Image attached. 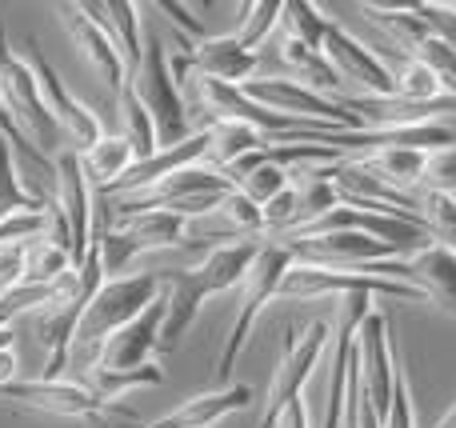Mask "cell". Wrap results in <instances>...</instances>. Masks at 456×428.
I'll list each match as a JSON object with an SVG mask.
<instances>
[{
	"instance_id": "42",
	"label": "cell",
	"mask_w": 456,
	"mask_h": 428,
	"mask_svg": "<svg viewBox=\"0 0 456 428\" xmlns=\"http://www.w3.org/2000/svg\"><path fill=\"white\" fill-rule=\"evenodd\" d=\"M385 428H417V416H412V397H409V381H396V392H393V408L385 416Z\"/></svg>"
},
{
	"instance_id": "19",
	"label": "cell",
	"mask_w": 456,
	"mask_h": 428,
	"mask_svg": "<svg viewBox=\"0 0 456 428\" xmlns=\"http://www.w3.org/2000/svg\"><path fill=\"white\" fill-rule=\"evenodd\" d=\"M348 112L364 120V128L377 133H393V128H417V125H433L444 112H456V96L444 93L436 101H404V96H353L345 101Z\"/></svg>"
},
{
	"instance_id": "10",
	"label": "cell",
	"mask_w": 456,
	"mask_h": 428,
	"mask_svg": "<svg viewBox=\"0 0 456 428\" xmlns=\"http://www.w3.org/2000/svg\"><path fill=\"white\" fill-rule=\"evenodd\" d=\"M240 93L248 101L265 104L268 112H281V117H297V120H321V125H337L348 133H364V120L356 112L345 109V101H332V96L316 93V88L300 85V80H284V77H268V80H244Z\"/></svg>"
},
{
	"instance_id": "11",
	"label": "cell",
	"mask_w": 456,
	"mask_h": 428,
	"mask_svg": "<svg viewBox=\"0 0 456 428\" xmlns=\"http://www.w3.org/2000/svg\"><path fill=\"white\" fill-rule=\"evenodd\" d=\"M356 272L420 288L428 296V304L456 317V248L452 245H428L420 253H412L409 261L404 256L401 261H377V264H361Z\"/></svg>"
},
{
	"instance_id": "40",
	"label": "cell",
	"mask_w": 456,
	"mask_h": 428,
	"mask_svg": "<svg viewBox=\"0 0 456 428\" xmlns=\"http://www.w3.org/2000/svg\"><path fill=\"white\" fill-rule=\"evenodd\" d=\"M412 12L428 24L433 36H441L444 44L456 52V4H433V0H412Z\"/></svg>"
},
{
	"instance_id": "32",
	"label": "cell",
	"mask_w": 456,
	"mask_h": 428,
	"mask_svg": "<svg viewBox=\"0 0 456 428\" xmlns=\"http://www.w3.org/2000/svg\"><path fill=\"white\" fill-rule=\"evenodd\" d=\"M281 24L289 28V40H300V44L321 48V52H324V36H329L332 20L321 12V4H308V0H289V4H284Z\"/></svg>"
},
{
	"instance_id": "15",
	"label": "cell",
	"mask_w": 456,
	"mask_h": 428,
	"mask_svg": "<svg viewBox=\"0 0 456 428\" xmlns=\"http://www.w3.org/2000/svg\"><path fill=\"white\" fill-rule=\"evenodd\" d=\"M56 12H61L64 28H69L72 44L80 48L85 64L93 69V77L120 93V88L128 85V64H125V56H120V48L112 44V36L96 24V16L88 12L85 4H56Z\"/></svg>"
},
{
	"instance_id": "29",
	"label": "cell",
	"mask_w": 456,
	"mask_h": 428,
	"mask_svg": "<svg viewBox=\"0 0 456 428\" xmlns=\"http://www.w3.org/2000/svg\"><path fill=\"white\" fill-rule=\"evenodd\" d=\"M77 269L72 264V253L61 245H53L48 237H37L28 245V272H24V285H61L69 272Z\"/></svg>"
},
{
	"instance_id": "44",
	"label": "cell",
	"mask_w": 456,
	"mask_h": 428,
	"mask_svg": "<svg viewBox=\"0 0 456 428\" xmlns=\"http://www.w3.org/2000/svg\"><path fill=\"white\" fill-rule=\"evenodd\" d=\"M152 8H157V12H168V20H173V24H181V28L189 32L192 40H205V36H208V32H205V24H200V20H192V16H189V8H184V4H176V0H157V4H152Z\"/></svg>"
},
{
	"instance_id": "5",
	"label": "cell",
	"mask_w": 456,
	"mask_h": 428,
	"mask_svg": "<svg viewBox=\"0 0 456 428\" xmlns=\"http://www.w3.org/2000/svg\"><path fill=\"white\" fill-rule=\"evenodd\" d=\"M0 400L28 413L61 416V421H120L136 424V413L117 400L96 397L88 384H69V381H16L0 389Z\"/></svg>"
},
{
	"instance_id": "37",
	"label": "cell",
	"mask_w": 456,
	"mask_h": 428,
	"mask_svg": "<svg viewBox=\"0 0 456 428\" xmlns=\"http://www.w3.org/2000/svg\"><path fill=\"white\" fill-rule=\"evenodd\" d=\"M289 184H292V173H289V168H281V165H268V160L260 157V165L252 168L248 176H240V181H236V189H240L244 197H248V200H256V205L265 208L268 200H273V197H281V192L289 189Z\"/></svg>"
},
{
	"instance_id": "26",
	"label": "cell",
	"mask_w": 456,
	"mask_h": 428,
	"mask_svg": "<svg viewBox=\"0 0 456 428\" xmlns=\"http://www.w3.org/2000/svg\"><path fill=\"white\" fill-rule=\"evenodd\" d=\"M428 157L433 152H420V149H385V152H372V157H356L364 168L388 181L393 189L401 192H412L417 184H425V173H428Z\"/></svg>"
},
{
	"instance_id": "46",
	"label": "cell",
	"mask_w": 456,
	"mask_h": 428,
	"mask_svg": "<svg viewBox=\"0 0 456 428\" xmlns=\"http://www.w3.org/2000/svg\"><path fill=\"white\" fill-rule=\"evenodd\" d=\"M436 428H456V405H452V413H449V416H444V421H441V424H436Z\"/></svg>"
},
{
	"instance_id": "41",
	"label": "cell",
	"mask_w": 456,
	"mask_h": 428,
	"mask_svg": "<svg viewBox=\"0 0 456 428\" xmlns=\"http://www.w3.org/2000/svg\"><path fill=\"white\" fill-rule=\"evenodd\" d=\"M425 184L428 189H436V192L456 197V149H444V152H433V157H428Z\"/></svg>"
},
{
	"instance_id": "28",
	"label": "cell",
	"mask_w": 456,
	"mask_h": 428,
	"mask_svg": "<svg viewBox=\"0 0 456 428\" xmlns=\"http://www.w3.org/2000/svg\"><path fill=\"white\" fill-rule=\"evenodd\" d=\"M120 112H125V136L128 144H133L136 160H149L160 152V136H157V120H152V112L144 109V101L136 96L133 80H128L125 88H120Z\"/></svg>"
},
{
	"instance_id": "8",
	"label": "cell",
	"mask_w": 456,
	"mask_h": 428,
	"mask_svg": "<svg viewBox=\"0 0 456 428\" xmlns=\"http://www.w3.org/2000/svg\"><path fill=\"white\" fill-rule=\"evenodd\" d=\"M0 96H4L8 112L16 117V125L28 133V141L48 157L61 125L53 120L45 96H40V80H37V72H32L28 56H20L12 44H8L4 28H0Z\"/></svg>"
},
{
	"instance_id": "20",
	"label": "cell",
	"mask_w": 456,
	"mask_h": 428,
	"mask_svg": "<svg viewBox=\"0 0 456 428\" xmlns=\"http://www.w3.org/2000/svg\"><path fill=\"white\" fill-rule=\"evenodd\" d=\"M205 157H208V128H200L189 141L173 144V149H160L157 157H149V160H136V165L128 168V176H120L104 197H112V192H117V197H141V192L157 189L160 181H168V176L184 173V168H192V165H205Z\"/></svg>"
},
{
	"instance_id": "12",
	"label": "cell",
	"mask_w": 456,
	"mask_h": 428,
	"mask_svg": "<svg viewBox=\"0 0 456 428\" xmlns=\"http://www.w3.org/2000/svg\"><path fill=\"white\" fill-rule=\"evenodd\" d=\"M356 365H361V384H364V400L377 408L380 424H385L388 408H393V392L401 381V368L393 360V336H388V320L385 312L372 309L361 320L356 333Z\"/></svg>"
},
{
	"instance_id": "39",
	"label": "cell",
	"mask_w": 456,
	"mask_h": 428,
	"mask_svg": "<svg viewBox=\"0 0 456 428\" xmlns=\"http://www.w3.org/2000/svg\"><path fill=\"white\" fill-rule=\"evenodd\" d=\"M0 136H4V141L12 144V152H20V157L28 160V165H37L40 173H48V176L56 173V160H53V157H45V152H40L37 144L28 141V133H24V128L16 125V117H12V112H8L4 96H0Z\"/></svg>"
},
{
	"instance_id": "35",
	"label": "cell",
	"mask_w": 456,
	"mask_h": 428,
	"mask_svg": "<svg viewBox=\"0 0 456 428\" xmlns=\"http://www.w3.org/2000/svg\"><path fill=\"white\" fill-rule=\"evenodd\" d=\"M417 205H420V221H425V229L433 232V237H441V245L456 248V197L425 189V192H417Z\"/></svg>"
},
{
	"instance_id": "18",
	"label": "cell",
	"mask_w": 456,
	"mask_h": 428,
	"mask_svg": "<svg viewBox=\"0 0 456 428\" xmlns=\"http://www.w3.org/2000/svg\"><path fill=\"white\" fill-rule=\"evenodd\" d=\"M324 56L332 61V69L340 72V80H356L369 88V96H396V72L372 52L369 44L353 36L348 28L332 24L324 36Z\"/></svg>"
},
{
	"instance_id": "14",
	"label": "cell",
	"mask_w": 456,
	"mask_h": 428,
	"mask_svg": "<svg viewBox=\"0 0 456 428\" xmlns=\"http://www.w3.org/2000/svg\"><path fill=\"white\" fill-rule=\"evenodd\" d=\"M24 48H28V64H32V72H37V80H40V96H45L53 120L72 136V141H77L80 152H88L93 144H101L104 128H101V120H96V112L88 109V104H80L77 96L69 93V85H64L61 72L48 64V56L40 52L37 40H28Z\"/></svg>"
},
{
	"instance_id": "6",
	"label": "cell",
	"mask_w": 456,
	"mask_h": 428,
	"mask_svg": "<svg viewBox=\"0 0 456 428\" xmlns=\"http://www.w3.org/2000/svg\"><path fill=\"white\" fill-rule=\"evenodd\" d=\"M329 325L324 320H313L308 328H289L281 336V365H276V376L268 384V400L260 408L256 428H276L281 416L289 413V405L300 400V389L308 384V376L316 373L324 349H329Z\"/></svg>"
},
{
	"instance_id": "45",
	"label": "cell",
	"mask_w": 456,
	"mask_h": 428,
	"mask_svg": "<svg viewBox=\"0 0 456 428\" xmlns=\"http://www.w3.org/2000/svg\"><path fill=\"white\" fill-rule=\"evenodd\" d=\"M276 428H308V408H305V400L289 405V413L281 416V424H276Z\"/></svg>"
},
{
	"instance_id": "9",
	"label": "cell",
	"mask_w": 456,
	"mask_h": 428,
	"mask_svg": "<svg viewBox=\"0 0 456 428\" xmlns=\"http://www.w3.org/2000/svg\"><path fill=\"white\" fill-rule=\"evenodd\" d=\"M393 296V301H412L425 304L428 296L412 285L401 280H385V277H369L356 269H324V264H292V272L284 277L281 296L289 301H316V296Z\"/></svg>"
},
{
	"instance_id": "21",
	"label": "cell",
	"mask_w": 456,
	"mask_h": 428,
	"mask_svg": "<svg viewBox=\"0 0 456 428\" xmlns=\"http://www.w3.org/2000/svg\"><path fill=\"white\" fill-rule=\"evenodd\" d=\"M189 77L197 80H224V85H244L252 80L256 69V52L236 40V32H221V36H205L197 44H181Z\"/></svg>"
},
{
	"instance_id": "2",
	"label": "cell",
	"mask_w": 456,
	"mask_h": 428,
	"mask_svg": "<svg viewBox=\"0 0 456 428\" xmlns=\"http://www.w3.org/2000/svg\"><path fill=\"white\" fill-rule=\"evenodd\" d=\"M104 280L109 277H104V264H101V248H96V240H93L85 264H77V269L69 272L61 296H56L37 320L40 344H45V376H40V381H61L64 365H69V357H72V341H77V333H80V320H85L88 304L101 293Z\"/></svg>"
},
{
	"instance_id": "7",
	"label": "cell",
	"mask_w": 456,
	"mask_h": 428,
	"mask_svg": "<svg viewBox=\"0 0 456 428\" xmlns=\"http://www.w3.org/2000/svg\"><path fill=\"white\" fill-rule=\"evenodd\" d=\"M136 96L144 101V109L152 112L157 120V136H160V149H173V144L189 141V109H184V96H181V80L173 77V64H168V48L160 36L144 40V61L133 77Z\"/></svg>"
},
{
	"instance_id": "25",
	"label": "cell",
	"mask_w": 456,
	"mask_h": 428,
	"mask_svg": "<svg viewBox=\"0 0 456 428\" xmlns=\"http://www.w3.org/2000/svg\"><path fill=\"white\" fill-rule=\"evenodd\" d=\"M260 149H265V133H256L252 125H240V120H213V125H208V157H205V165L228 173L236 160L252 157V152H260Z\"/></svg>"
},
{
	"instance_id": "13",
	"label": "cell",
	"mask_w": 456,
	"mask_h": 428,
	"mask_svg": "<svg viewBox=\"0 0 456 428\" xmlns=\"http://www.w3.org/2000/svg\"><path fill=\"white\" fill-rule=\"evenodd\" d=\"M165 317H168V296L160 293L133 325H125L120 333H112L101 344L96 360L88 368H101V373H136V368L152 365V352L160 349V333H165Z\"/></svg>"
},
{
	"instance_id": "3",
	"label": "cell",
	"mask_w": 456,
	"mask_h": 428,
	"mask_svg": "<svg viewBox=\"0 0 456 428\" xmlns=\"http://www.w3.org/2000/svg\"><path fill=\"white\" fill-rule=\"evenodd\" d=\"M160 285H165L160 272H136V277L104 280L101 293L88 304L85 320H80V333H77V341H72V357L88 352V365H93L101 344L109 341L112 333H120L125 325H133V320L157 301Z\"/></svg>"
},
{
	"instance_id": "27",
	"label": "cell",
	"mask_w": 456,
	"mask_h": 428,
	"mask_svg": "<svg viewBox=\"0 0 456 428\" xmlns=\"http://www.w3.org/2000/svg\"><path fill=\"white\" fill-rule=\"evenodd\" d=\"M12 216H45V197H32L16 173V152L0 136V224Z\"/></svg>"
},
{
	"instance_id": "4",
	"label": "cell",
	"mask_w": 456,
	"mask_h": 428,
	"mask_svg": "<svg viewBox=\"0 0 456 428\" xmlns=\"http://www.w3.org/2000/svg\"><path fill=\"white\" fill-rule=\"evenodd\" d=\"M292 264H297V256H292L289 248L276 245V240H265L256 264H252L248 277L240 280V309H236V320H232V328H228V336H224V349H221V357H216V376H221L224 384L232 381L236 360H240L244 341H248L256 317L265 312L268 301L281 296V285H284V277L292 272Z\"/></svg>"
},
{
	"instance_id": "30",
	"label": "cell",
	"mask_w": 456,
	"mask_h": 428,
	"mask_svg": "<svg viewBox=\"0 0 456 428\" xmlns=\"http://www.w3.org/2000/svg\"><path fill=\"white\" fill-rule=\"evenodd\" d=\"M281 52H284V61H289L292 69L308 77V88H316V93H324V96H329L332 88H340V72L332 69V61L321 52V48H308V44H300V40L284 36Z\"/></svg>"
},
{
	"instance_id": "24",
	"label": "cell",
	"mask_w": 456,
	"mask_h": 428,
	"mask_svg": "<svg viewBox=\"0 0 456 428\" xmlns=\"http://www.w3.org/2000/svg\"><path fill=\"white\" fill-rule=\"evenodd\" d=\"M80 165H85V176L93 184V192H109L120 176H128V168L136 165V152L128 144V136H101V144H93L88 152H80Z\"/></svg>"
},
{
	"instance_id": "23",
	"label": "cell",
	"mask_w": 456,
	"mask_h": 428,
	"mask_svg": "<svg viewBox=\"0 0 456 428\" xmlns=\"http://www.w3.org/2000/svg\"><path fill=\"white\" fill-rule=\"evenodd\" d=\"M85 8L96 16V24L112 36V44L120 48V56H125V64H128V80H133L136 69H141V61H144L141 4H133V0H104V4H85Z\"/></svg>"
},
{
	"instance_id": "17",
	"label": "cell",
	"mask_w": 456,
	"mask_h": 428,
	"mask_svg": "<svg viewBox=\"0 0 456 428\" xmlns=\"http://www.w3.org/2000/svg\"><path fill=\"white\" fill-rule=\"evenodd\" d=\"M56 181H61V213L69 221V237H72V264H85L88 248H93V184L85 176L80 152H61L56 157Z\"/></svg>"
},
{
	"instance_id": "47",
	"label": "cell",
	"mask_w": 456,
	"mask_h": 428,
	"mask_svg": "<svg viewBox=\"0 0 456 428\" xmlns=\"http://www.w3.org/2000/svg\"><path fill=\"white\" fill-rule=\"evenodd\" d=\"M0 296H4V288H0Z\"/></svg>"
},
{
	"instance_id": "16",
	"label": "cell",
	"mask_w": 456,
	"mask_h": 428,
	"mask_svg": "<svg viewBox=\"0 0 456 428\" xmlns=\"http://www.w3.org/2000/svg\"><path fill=\"white\" fill-rule=\"evenodd\" d=\"M236 184L228 181L221 168L213 165H192L184 168V173L168 176V181H160L157 189L141 192V197H125L117 200V216H141V213H157V208H176L184 205V200H197V197H213V192H232Z\"/></svg>"
},
{
	"instance_id": "34",
	"label": "cell",
	"mask_w": 456,
	"mask_h": 428,
	"mask_svg": "<svg viewBox=\"0 0 456 428\" xmlns=\"http://www.w3.org/2000/svg\"><path fill=\"white\" fill-rule=\"evenodd\" d=\"M165 381V368L160 365H144L136 373H101V368H88V389L104 400H120L125 392L144 389V384H160Z\"/></svg>"
},
{
	"instance_id": "38",
	"label": "cell",
	"mask_w": 456,
	"mask_h": 428,
	"mask_svg": "<svg viewBox=\"0 0 456 428\" xmlns=\"http://www.w3.org/2000/svg\"><path fill=\"white\" fill-rule=\"evenodd\" d=\"M396 96H404V101H436V96H444V80L428 64L404 61L401 72H396Z\"/></svg>"
},
{
	"instance_id": "43",
	"label": "cell",
	"mask_w": 456,
	"mask_h": 428,
	"mask_svg": "<svg viewBox=\"0 0 456 428\" xmlns=\"http://www.w3.org/2000/svg\"><path fill=\"white\" fill-rule=\"evenodd\" d=\"M16 373H20V357H16V344H12V328H4L0 333V389L20 381Z\"/></svg>"
},
{
	"instance_id": "33",
	"label": "cell",
	"mask_w": 456,
	"mask_h": 428,
	"mask_svg": "<svg viewBox=\"0 0 456 428\" xmlns=\"http://www.w3.org/2000/svg\"><path fill=\"white\" fill-rule=\"evenodd\" d=\"M281 16H284V0H256V4H244L240 8V28H236V40H240L248 52H256V48L276 32Z\"/></svg>"
},
{
	"instance_id": "36",
	"label": "cell",
	"mask_w": 456,
	"mask_h": 428,
	"mask_svg": "<svg viewBox=\"0 0 456 428\" xmlns=\"http://www.w3.org/2000/svg\"><path fill=\"white\" fill-rule=\"evenodd\" d=\"M221 216L228 221V229L240 232V240H265V208L256 200H248L240 189H232L221 205Z\"/></svg>"
},
{
	"instance_id": "22",
	"label": "cell",
	"mask_w": 456,
	"mask_h": 428,
	"mask_svg": "<svg viewBox=\"0 0 456 428\" xmlns=\"http://www.w3.org/2000/svg\"><path fill=\"white\" fill-rule=\"evenodd\" d=\"M252 405V389L248 384H224L216 392H205V397H192L184 400L181 408H173L168 416L152 424H141V428H213L228 421L232 413H244Z\"/></svg>"
},
{
	"instance_id": "31",
	"label": "cell",
	"mask_w": 456,
	"mask_h": 428,
	"mask_svg": "<svg viewBox=\"0 0 456 428\" xmlns=\"http://www.w3.org/2000/svg\"><path fill=\"white\" fill-rule=\"evenodd\" d=\"M361 12L369 16L372 24H380L385 32H393L396 40H401L404 48H409V56H412V48L420 44V40H428L433 32H428V24L420 20L417 12H412V4L409 8H388V4H361Z\"/></svg>"
},
{
	"instance_id": "1",
	"label": "cell",
	"mask_w": 456,
	"mask_h": 428,
	"mask_svg": "<svg viewBox=\"0 0 456 428\" xmlns=\"http://www.w3.org/2000/svg\"><path fill=\"white\" fill-rule=\"evenodd\" d=\"M265 240H236V245H216L205 253V261L192 264V269L168 272V317H165V333H160V349H176L181 336L192 328L200 304L216 293H228V288H240V280L248 277V269L256 264Z\"/></svg>"
}]
</instances>
